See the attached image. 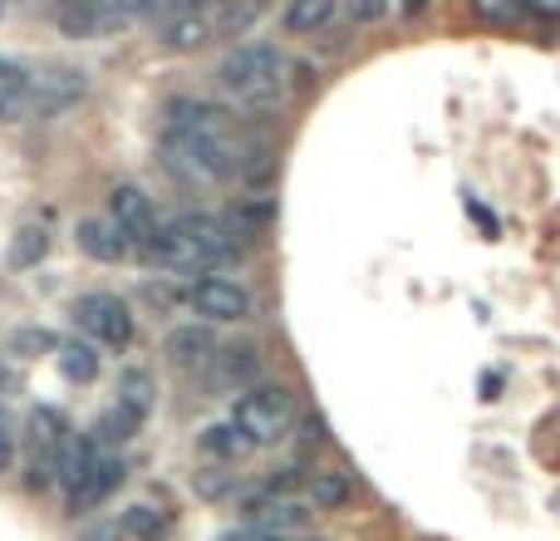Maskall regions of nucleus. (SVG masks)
I'll use <instances>...</instances> for the list:
<instances>
[{
    "label": "nucleus",
    "instance_id": "19",
    "mask_svg": "<svg viewBox=\"0 0 560 541\" xmlns=\"http://www.w3.org/2000/svg\"><path fill=\"white\" fill-rule=\"evenodd\" d=\"M55 355H59V369H65V379H74V384H89V379H98V349L94 345L65 339Z\"/></svg>",
    "mask_w": 560,
    "mask_h": 541
},
{
    "label": "nucleus",
    "instance_id": "9",
    "mask_svg": "<svg viewBox=\"0 0 560 541\" xmlns=\"http://www.w3.org/2000/svg\"><path fill=\"white\" fill-rule=\"evenodd\" d=\"M59 30L74 39H89V35H114L124 30L128 20H138L133 5H108V0H79V5H59L55 10Z\"/></svg>",
    "mask_w": 560,
    "mask_h": 541
},
{
    "label": "nucleus",
    "instance_id": "31",
    "mask_svg": "<svg viewBox=\"0 0 560 541\" xmlns=\"http://www.w3.org/2000/svg\"><path fill=\"white\" fill-rule=\"evenodd\" d=\"M477 10H482L487 20H516V15H522V10H516V5H492V0H482V5H477Z\"/></svg>",
    "mask_w": 560,
    "mask_h": 541
},
{
    "label": "nucleus",
    "instance_id": "20",
    "mask_svg": "<svg viewBox=\"0 0 560 541\" xmlns=\"http://www.w3.org/2000/svg\"><path fill=\"white\" fill-rule=\"evenodd\" d=\"M118 532H128V537H138V541H163L167 537V517L158 513V507L133 503L124 513V522H118Z\"/></svg>",
    "mask_w": 560,
    "mask_h": 541
},
{
    "label": "nucleus",
    "instance_id": "30",
    "mask_svg": "<svg viewBox=\"0 0 560 541\" xmlns=\"http://www.w3.org/2000/svg\"><path fill=\"white\" fill-rule=\"evenodd\" d=\"M212 541H276V537L256 532V527H232V532H222V537H212Z\"/></svg>",
    "mask_w": 560,
    "mask_h": 541
},
{
    "label": "nucleus",
    "instance_id": "18",
    "mask_svg": "<svg viewBox=\"0 0 560 541\" xmlns=\"http://www.w3.org/2000/svg\"><path fill=\"white\" fill-rule=\"evenodd\" d=\"M118 408H128L133 418H143L153 408V375L148 369H124V379H118Z\"/></svg>",
    "mask_w": 560,
    "mask_h": 541
},
{
    "label": "nucleus",
    "instance_id": "16",
    "mask_svg": "<svg viewBox=\"0 0 560 541\" xmlns=\"http://www.w3.org/2000/svg\"><path fill=\"white\" fill-rule=\"evenodd\" d=\"M207 39H217L207 10H177V15L167 20V30H163V45L177 49V55H192V49H202Z\"/></svg>",
    "mask_w": 560,
    "mask_h": 541
},
{
    "label": "nucleus",
    "instance_id": "23",
    "mask_svg": "<svg viewBox=\"0 0 560 541\" xmlns=\"http://www.w3.org/2000/svg\"><path fill=\"white\" fill-rule=\"evenodd\" d=\"M207 20H212V35L222 39V35H242L246 25H256L261 20V5H217V10H207Z\"/></svg>",
    "mask_w": 560,
    "mask_h": 541
},
{
    "label": "nucleus",
    "instance_id": "28",
    "mask_svg": "<svg viewBox=\"0 0 560 541\" xmlns=\"http://www.w3.org/2000/svg\"><path fill=\"white\" fill-rule=\"evenodd\" d=\"M79 541H124V532H118V522H98L89 532H79Z\"/></svg>",
    "mask_w": 560,
    "mask_h": 541
},
{
    "label": "nucleus",
    "instance_id": "8",
    "mask_svg": "<svg viewBox=\"0 0 560 541\" xmlns=\"http://www.w3.org/2000/svg\"><path fill=\"white\" fill-rule=\"evenodd\" d=\"M108 222H114L118 232H124V242H128V246H138V252H143V246L158 237L153 197H148L143 187H133V183L114 187V197H108Z\"/></svg>",
    "mask_w": 560,
    "mask_h": 541
},
{
    "label": "nucleus",
    "instance_id": "29",
    "mask_svg": "<svg viewBox=\"0 0 560 541\" xmlns=\"http://www.w3.org/2000/svg\"><path fill=\"white\" fill-rule=\"evenodd\" d=\"M10 463H15V434L0 424V473H10Z\"/></svg>",
    "mask_w": 560,
    "mask_h": 541
},
{
    "label": "nucleus",
    "instance_id": "21",
    "mask_svg": "<svg viewBox=\"0 0 560 541\" xmlns=\"http://www.w3.org/2000/svg\"><path fill=\"white\" fill-rule=\"evenodd\" d=\"M138 424H143V418H133V414H128V408H108V414L104 418H98V424H94V438H89V444H128V438H133L138 434Z\"/></svg>",
    "mask_w": 560,
    "mask_h": 541
},
{
    "label": "nucleus",
    "instance_id": "17",
    "mask_svg": "<svg viewBox=\"0 0 560 541\" xmlns=\"http://www.w3.org/2000/svg\"><path fill=\"white\" fill-rule=\"evenodd\" d=\"M25 94H30V74L10 59H0V118H25Z\"/></svg>",
    "mask_w": 560,
    "mask_h": 541
},
{
    "label": "nucleus",
    "instance_id": "10",
    "mask_svg": "<svg viewBox=\"0 0 560 541\" xmlns=\"http://www.w3.org/2000/svg\"><path fill=\"white\" fill-rule=\"evenodd\" d=\"M187 300H192L197 315L217 320V325H232V320H246V310H252L246 290L236 286V280H226V276H202L192 290H187Z\"/></svg>",
    "mask_w": 560,
    "mask_h": 541
},
{
    "label": "nucleus",
    "instance_id": "1",
    "mask_svg": "<svg viewBox=\"0 0 560 541\" xmlns=\"http://www.w3.org/2000/svg\"><path fill=\"white\" fill-rule=\"evenodd\" d=\"M242 143L232 134V114L207 99H177L167 108V128H163V168L173 177L192 187H212L226 183L236 173Z\"/></svg>",
    "mask_w": 560,
    "mask_h": 541
},
{
    "label": "nucleus",
    "instance_id": "22",
    "mask_svg": "<svg viewBox=\"0 0 560 541\" xmlns=\"http://www.w3.org/2000/svg\"><path fill=\"white\" fill-rule=\"evenodd\" d=\"M335 15H339L335 0H305V5H290V10H285V25L295 30V35H310V30L329 25Z\"/></svg>",
    "mask_w": 560,
    "mask_h": 541
},
{
    "label": "nucleus",
    "instance_id": "7",
    "mask_svg": "<svg viewBox=\"0 0 560 541\" xmlns=\"http://www.w3.org/2000/svg\"><path fill=\"white\" fill-rule=\"evenodd\" d=\"M74 320H79V330H84L89 339H98V345H108V349H124L128 339H133V310H128L118 296H108V290L79 296L74 300Z\"/></svg>",
    "mask_w": 560,
    "mask_h": 541
},
{
    "label": "nucleus",
    "instance_id": "24",
    "mask_svg": "<svg viewBox=\"0 0 560 541\" xmlns=\"http://www.w3.org/2000/svg\"><path fill=\"white\" fill-rule=\"evenodd\" d=\"M45 252H49V232H45V227H20L15 242H10V266L25 270V266H35Z\"/></svg>",
    "mask_w": 560,
    "mask_h": 541
},
{
    "label": "nucleus",
    "instance_id": "25",
    "mask_svg": "<svg viewBox=\"0 0 560 541\" xmlns=\"http://www.w3.org/2000/svg\"><path fill=\"white\" fill-rule=\"evenodd\" d=\"M310 497H315V507H345L349 503V477L345 473H315L310 477Z\"/></svg>",
    "mask_w": 560,
    "mask_h": 541
},
{
    "label": "nucleus",
    "instance_id": "13",
    "mask_svg": "<svg viewBox=\"0 0 560 541\" xmlns=\"http://www.w3.org/2000/svg\"><path fill=\"white\" fill-rule=\"evenodd\" d=\"M212 365V384L222 389H252L256 369H261V349L256 345H217V355L207 359Z\"/></svg>",
    "mask_w": 560,
    "mask_h": 541
},
{
    "label": "nucleus",
    "instance_id": "4",
    "mask_svg": "<svg viewBox=\"0 0 560 541\" xmlns=\"http://www.w3.org/2000/svg\"><path fill=\"white\" fill-rule=\"evenodd\" d=\"M295 424V399L280 384H252L242 399H236V418L232 428L242 434L246 448H271L290 434Z\"/></svg>",
    "mask_w": 560,
    "mask_h": 541
},
{
    "label": "nucleus",
    "instance_id": "5",
    "mask_svg": "<svg viewBox=\"0 0 560 541\" xmlns=\"http://www.w3.org/2000/svg\"><path fill=\"white\" fill-rule=\"evenodd\" d=\"M25 434H30V483L49 487L55 483V473H59V458H65V448H69L65 414H59V408H45V404L30 408Z\"/></svg>",
    "mask_w": 560,
    "mask_h": 541
},
{
    "label": "nucleus",
    "instance_id": "11",
    "mask_svg": "<svg viewBox=\"0 0 560 541\" xmlns=\"http://www.w3.org/2000/svg\"><path fill=\"white\" fill-rule=\"evenodd\" d=\"M124 477H128V463L118 453H94V463H89V473H84V483L69 493V513H94V507H104L108 497L124 487Z\"/></svg>",
    "mask_w": 560,
    "mask_h": 541
},
{
    "label": "nucleus",
    "instance_id": "33",
    "mask_svg": "<svg viewBox=\"0 0 560 541\" xmlns=\"http://www.w3.org/2000/svg\"><path fill=\"white\" fill-rule=\"evenodd\" d=\"M10 384V375H5V365H0V389H5Z\"/></svg>",
    "mask_w": 560,
    "mask_h": 541
},
{
    "label": "nucleus",
    "instance_id": "27",
    "mask_svg": "<svg viewBox=\"0 0 560 541\" xmlns=\"http://www.w3.org/2000/svg\"><path fill=\"white\" fill-rule=\"evenodd\" d=\"M197 493H202V497H226V493H232V473H202V477H197Z\"/></svg>",
    "mask_w": 560,
    "mask_h": 541
},
{
    "label": "nucleus",
    "instance_id": "26",
    "mask_svg": "<svg viewBox=\"0 0 560 541\" xmlns=\"http://www.w3.org/2000/svg\"><path fill=\"white\" fill-rule=\"evenodd\" d=\"M197 444H202V453H217V458H236L242 453V434H236L232 424H212V428H202V438H197Z\"/></svg>",
    "mask_w": 560,
    "mask_h": 541
},
{
    "label": "nucleus",
    "instance_id": "2",
    "mask_svg": "<svg viewBox=\"0 0 560 541\" xmlns=\"http://www.w3.org/2000/svg\"><path fill=\"white\" fill-rule=\"evenodd\" d=\"M138 256L158 270H217L236 256V237L217 217L187 212L173 217V222H158V237Z\"/></svg>",
    "mask_w": 560,
    "mask_h": 541
},
{
    "label": "nucleus",
    "instance_id": "32",
    "mask_svg": "<svg viewBox=\"0 0 560 541\" xmlns=\"http://www.w3.org/2000/svg\"><path fill=\"white\" fill-rule=\"evenodd\" d=\"M349 15L354 20H378L384 15V5H378V0H359V5H349Z\"/></svg>",
    "mask_w": 560,
    "mask_h": 541
},
{
    "label": "nucleus",
    "instance_id": "6",
    "mask_svg": "<svg viewBox=\"0 0 560 541\" xmlns=\"http://www.w3.org/2000/svg\"><path fill=\"white\" fill-rule=\"evenodd\" d=\"M89 94V74L69 65H49L39 74H30V94H25V118H55L65 108H74Z\"/></svg>",
    "mask_w": 560,
    "mask_h": 541
},
{
    "label": "nucleus",
    "instance_id": "3",
    "mask_svg": "<svg viewBox=\"0 0 560 541\" xmlns=\"http://www.w3.org/2000/svg\"><path fill=\"white\" fill-rule=\"evenodd\" d=\"M290 74L295 65L276 45H242L217 65V89H226L246 108H276L290 89Z\"/></svg>",
    "mask_w": 560,
    "mask_h": 541
},
{
    "label": "nucleus",
    "instance_id": "15",
    "mask_svg": "<svg viewBox=\"0 0 560 541\" xmlns=\"http://www.w3.org/2000/svg\"><path fill=\"white\" fill-rule=\"evenodd\" d=\"M79 252L84 256H94V262H124L128 252H133V246L124 242V232H118L114 222H108V217H84V222H79Z\"/></svg>",
    "mask_w": 560,
    "mask_h": 541
},
{
    "label": "nucleus",
    "instance_id": "12",
    "mask_svg": "<svg viewBox=\"0 0 560 541\" xmlns=\"http://www.w3.org/2000/svg\"><path fill=\"white\" fill-rule=\"evenodd\" d=\"M246 517H252L246 527H256V532H266L276 541H285L290 532H300V527L310 522V513L300 503H290V497H271V493H256L252 503H246Z\"/></svg>",
    "mask_w": 560,
    "mask_h": 541
},
{
    "label": "nucleus",
    "instance_id": "14",
    "mask_svg": "<svg viewBox=\"0 0 560 541\" xmlns=\"http://www.w3.org/2000/svg\"><path fill=\"white\" fill-rule=\"evenodd\" d=\"M163 355L173 359L177 369H197V365H207V359L217 355V335H212V325H177L173 335L163 339Z\"/></svg>",
    "mask_w": 560,
    "mask_h": 541
}]
</instances>
